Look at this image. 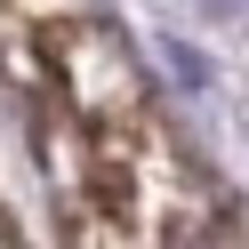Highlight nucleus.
Returning <instances> with one entry per match:
<instances>
[{
	"label": "nucleus",
	"instance_id": "obj_1",
	"mask_svg": "<svg viewBox=\"0 0 249 249\" xmlns=\"http://www.w3.org/2000/svg\"><path fill=\"white\" fill-rule=\"evenodd\" d=\"M201 8H217V17H249V0H201Z\"/></svg>",
	"mask_w": 249,
	"mask_h": 249
}]
</instances>
